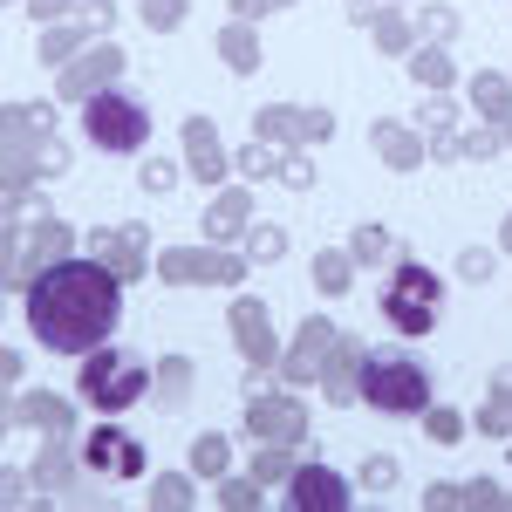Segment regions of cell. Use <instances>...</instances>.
<instances>
[{"label":"cell","instance_id":"obj_2","mask_svg":"<svg viewBox=\"0 0 512 512\" xmlns=\"http://www.w3.org/2000/svg\"><path fill=\"white\" fill-rule=\"evenodd\" d=\"M355 396H362L369 410L417 417V410H431V369H424V362H410V355H369Z\"/></svg>","mask_w":512,"mask_h":512},{"label":"cell","instance_id":"obj_5","mask_svg":"<svg viewBox=\"0 0 512 512\" xmlns=\"http://www.w3.org/2000/svg\"><path fill=\"white\" fill-rule=\"evenodd\" d=\"M437 274L431 267H396L390 294H383V315H390V328H403V335H431L437 328Z\"/></svg>","mask_w":512,"mask_h":512},{"label":"cell","instance_id":"obj_6","mask_svg":"<svg viewBox=\"0 0 512 512\" xmlns=\"http://www.w3.org/2000/svg\"><path fill=\"white\" fill-rule=\"evenodd\" d=\"M294 506H308V512H342L349 506V485L335 472H321V465H308V472L294 478Z\"/></svg>","mask_w":512,"mask_h":512},{"label":"cell","instance_id":"obj_1","mask_svg":"<svg viewBox=\"0 0 512 512\" xmlns=\"http://www.w3.org/2000/svg\"><path fill=\"white\" fill-rule=\"evenodd\" d=\"M21 308H28V328H35L41 349L89 355L123 328V287L96 260H55V267H41L28 280Z\"/></svg>","mask_w":512,"mask_h":512},{"label":"cell","instance_id":"obj_7","mask_svg":"<svg viewBox=\"0 0 512 512\" xmlns=\"http://www.w3.org/2000/svg\"><path fill=\"white\" fill-rule=\"evenodd\" d=\"M89 465H96V472H110V478H130L137 465H144V451H137V444H123L117 431H96V437H89Z\"/></svg>","mask_w":512,"mask_h":512},{"label":"cell","instance_id":"obj_4","mask_svg":"<svg viewBox=\"0 0 512 512\" xmlns=\"http://www.w3.org/2000/svg\"><path fill=\"white\" fill-rule=\"evenodd\" d=\"M144 396V362L137 355H123V349H89L82 355V403L89 410H103V417H117V410H130Z\"/></svg>","mask_w":512,"mask_h":512},{"label":"cell","instance_id":"obj_3","mask_svg":"<svg viewBox=\"0 0 512 512\" xmlns=\"http://www.w3.org/2000/svg\"><path fill=\"white\" fill-rule=\"evenodd\" d=\"M82 137H89L96 151L130 158V151H144V144H151V110H144L137 96H123V89H103V96H89V103H82Z\"/></svg>","mask_w":512,"mask_h":512}]
</instances>
